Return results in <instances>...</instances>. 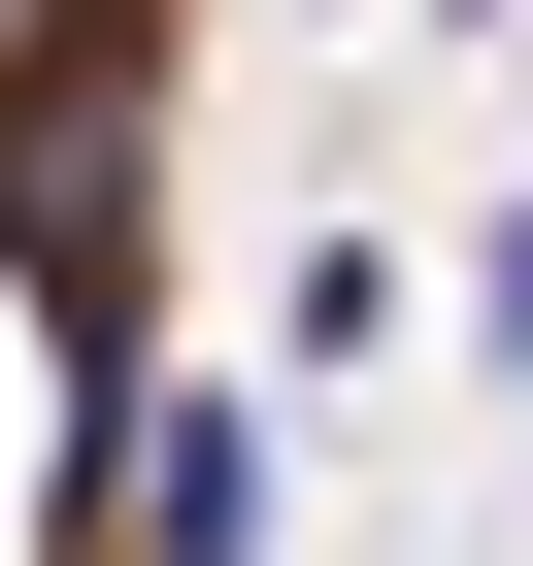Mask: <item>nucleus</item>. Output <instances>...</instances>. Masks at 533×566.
Wrapping results in <instances>:
<instances>
[{
	"label": "nucleus",
	"instance_id": "f257e3e1",
	"mask_svg": "<svg viewBox=\"0 0 533 566\" xmlns=\"http://www.w3.org/2000/svg\"><path fill=\"white\" fill-rule=\"evenodd\" d=\"M134 566H301V433L266 400H167L134 433Z\"/></svg>",
	"mask_w": 533,
	"mask_h": 566
},
{
	"label": "nucleus",
	"instance_id": "f03ea898",
	"mask_svg": "<svg viewBox=\"0 0 533 566\" xmlns=\"http://www.w3.org/2000/svg\"><path fill=\"white\" fill-rule=\"evenodd\" d=\"M500 367H533V233H500Z\"/></svg>",
	"mask_w": 533,
	"mask_h": 566
},
{
	"label": "nucleus",
	"instance_id": "7ed1b4c3",
	"mask_svg": "<svg viewBox=\"0 0 533 566\" xmlns=\"http://www.w3.org/2000/svg\"><path fill=\"white\" fill-rule=\"evenodd\" d=\"M500 34H533V0H500Z\"/></svg>",
	"mask_w": 533,
	"mask_h": 566
}]
</instances>
